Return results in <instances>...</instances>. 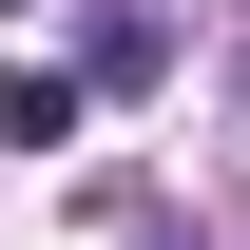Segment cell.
Instances as JSON below:
<instances>
[{
    "mask_svg": "<svg viewBox=\"0 0 250 250\" xmlns=\"http://www.w3.org/2000/svg\"><path fill=\"white\" fill-rule=\"evenodd\" d=\"M77 116H96V77H58V58L0 77V135H20V154H77Z\"/></svg>",
    "mask_w": 250,
    "mask_h": 250,
    "instance_id": "cell-1",
    "label": "cell"
},
{
    "mask_svg": "<svg viewBox=\"0 0 250 250\" xmlns=\"http://www.w3.org/2000/svg\"><path fill=\"white\" fill-rule=\"evenodd\" d=\"M231 96H250V58H231Z\"/></svg>",
    "mask_w": 250,
    "mask_h": 250,
    "instance_id": "cell-4",
    "label": "cell"
},
{
    "mask_svg": "<svg viewBox=\"0 0 250 250\" xmlns=\"http://www.w3.org/2000/svg\"><path fill=\"white\" fill-rule=\"evenodd\" d=\"M135 250H192V231H135Z\"/></svg>",
    "mask_w": 250,
    "mask_h": 250,
    "instance_id": "cell-3",
    "label": "cell"
},
{
    "mask_svg": "<svg viewBox=\"0 0 250 250\" xmlns=\"http://www.w3.org/2000/svg\"><path fill=\"white\" fill-rule=\"evenodd\" d=\"M77 77H96V96H154V77H173V20H135V0H116V20H96V58H77Z\"/></svg>",
    "mask_w": 250,
    "mask_h": 250,
    "instance_id": "cell-2",
    "label": "cell"
}]
</instances>
